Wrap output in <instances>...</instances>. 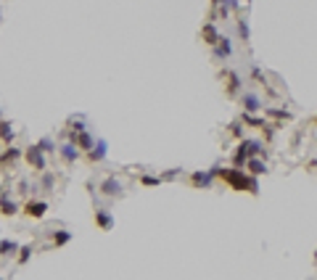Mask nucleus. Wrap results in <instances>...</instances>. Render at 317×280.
<instances>
[{"label": "nucleus", "mask_w": 317, "mask_h": 280, "mask_svg": "<svg viewBox=\"0 0 317 280\" xmlns=\"http://www.w3.org/2000/svg\"><path fill=\"white\" fill-rule=\"evenodd\" d=\"M106 156H108V143H106L104 138H98V140H96V146H92L90 151H88V162H92V164H100Z\"/></svg>", "instance_id": "6"}, {"label": "nucleus", "mask_w": 317, "mask_h": 280, "mask_svg": "<svg viewBox=\"0 0 317 280\" xmlns=\"http://www.w3.org/2000/svg\"><path fill=\"white\" fill-rule=\"evenodd\" d=\"M164 180L162 177H156V174H140V185L143 188H156V185H162Z\"/></svg>", "instance_id": "26"}, {"label": "nucleus", "mask_w": 317, "mask_h": 280, "mask_svg": "<svg viewBox=\"0 0 317 280\" xmlns=\"http://www.w3.org/2000/svg\"><path fill=\"white\" fill-rule=\"evenodd\" d=\"M240 106H244V111H248V114H256V111L264 108L262 98H259L256 92H240Z\"/></svg>", "instance_id": "5"}, {"label": "nucleus", "mask_w": 317, "mask_h": 280, "mask_svg": "<svg viewBox=\"0 0 317 280\" xmlns=\"http://www.w3.org/2000/svg\"><path fill=\"white\" fill-rule=\"evenodd\" d=\"M238 37L244 42L251 40V30H248V18H238Z\"/></svg>", "instance_id": "25"}, {"label": "nucleus", "mask_w": 317, "mask_h": 280, "mask_svg": "<svg viewBox=\"0 0 317 280\" xmlns=\"http://www.w3.org/2000/svg\"><path fill=\"white\" fill-rule=\"evenodd\" d=\"M251 77H254V80H264V74H262V69H259V64L251 66Z\"/></svg>", "instance_id": "30"}, {"label": "nucleus", "mask_w": 317, "mask_h": 280, "mask_svg": "<svg viewBox=\"0 0 317 280\" xmlns=\"http://www.w3.org/2000/svg\"><path fill=\"white\" fill-rule=\"evenodd\" d=\"M228 96H240V77L236 72H228Z\"/></svg>", "instance_id": "20"}, {"label": "nucleus", "mask_w": 317, "mask_h": 280, "mask_svg": "<svg viewBox=\"0 0 317 280\" xmlns=\"http://www.w3.org/2000/svg\"><path fill=\"white\" fill-rule=\"evenodd\" d=\"M74 143H77V148H80V151H90V148L92 146H96V138H92V132H90V130H85V132H77V138H74Z\"/></svg>", "instance_id": "15"}, {"label": "nucleus", "mask_w": 317, "mask_h": 280, "mask_svg": "<svg viewBox=\"0 0 317 280\" xmlns=\"http://www.w3.org/2000/svg\"><path fill=\"white\" fill-rule=\"evenodd\" d=\"M0 119H3V108H0Z\"/></svg>", "instance_id": "34"}, {"label": "nucleus", "mask_w": 317, "mask_h": 280, "mask_svg": "<svg viewBox=\"0 0 317 280\" xmlns=\"http://www.w3.org/2000/svg\"><path fill=\"white\" fill-rule=\"evenodd\" d=\"M230 132L236 135V138H240V140H244V130H240V124H232V127H230Z\"/></svg>", "instance_id": "31"}, {"label": "nucleus", "mask_w": 317, "mask_h": 280, "mask_svg": "<svg viewBox=\"0 0 317 280\" xmlns=\"http://www.w3.org/2000/svg\"><path fill=\"white\" fill-rule=\"evenodd\" d=\"M0 280H3V278H0Z\"/></svg>", "instance_id": "36"}, {"label": "nucleus", "mask_w": 317, "mask_h": 280, "mask_svg": "<svg viewBox=\"0 0 317 280\" xmlns=\"http://www.w3.org/2000/svg\"><path fill=\"white\" fill-rule=\"evenodd\" d=\"M214 174V180H220L222 182H228L232 190H240V193H251V196H256L259 193V177L254 174H248L246 170H238V166H232V170H225V166H212L209 170Z\"/></svg>", "instance_id": "1"}, {"label": "nucleus", "mask_w": 317, "mask_h": 280, "mask_svg": "<svg viewBox=\"0 0 317 280\" xmlns=\"http://www.w3.org/2000/svg\"><path fill=\"white\" fill-rule=\"evenodd\" d=\"M53 185H56V177H53L48 170H45V172H42V180H40V188H42V190H53Z\"/></svg>", "instance_id": "28"}, {"label": "nucleus", "mask_w": 317, "mask_h": 280, "mask_svg": "<svg viewBox=\"0 0 317 280\" xmlns=\"http://www.w3.org/2000/svg\"><path fill=\"white\" fill-rule=\"evenodd\" d=\"M220 37H222V34H220V30H217V24H214V22H206V24L201 26V40L206 42V45H212V48L217 45Z\"/></svg>", "instance_id": "12"}, {"label": "nucleus", "mask_w": 317, "mask_h": 280, "mask_svg": "<svg viewBox=\"0 0 317 280\" xmlns=\"http://www.w3.org/2000/svg\"><path fill=\"white\" fill-rule=\"evenodd\" d=\"M32 244H26V246H22V248H18V254H16V262L18 264H26V262H30V259H32Z\"/></svg>", "instance_id": "23"}, {"label": "nucleus", "mask_w": 317, "mask_h": 280, "mask_svg": "<svg viewBox=\"0 0 317 280\" xmlns=\"http://www.w3.org/2000/svg\"><path fill=\"white\" fill-rule=\"evenodd\" d=\"M244 170H246L248 174H254V177H262V174H267V172H270V166H267V162H264L262 156H251L248 162H246Z\"/></svg>", "instance_id": "9"}, {"label": "nucleus", "mask_w": 317, "mask_h": 280, "mask_svg": "<svg viewBox=\"0 0 317 280\" xmlns=\"http://www.w3.org/2000/svg\"><path fill=\"white\" fill-rule=\"evenodd\" d=\"M37 146H40V148H42L45 154H58V146H56V140H53L50 135L40 138V140H37Z\"/></svg>", "instance_id": "21"}, {"label": "nucleus", "mask_w": 317, "mask_h": 280, "mask_svg": "<svg viewBox=\"0 0 317 280\" xmlns=\"http://www.w3.org/2000/svg\"><path fill=\"white\" fill-rule=\"evenodd\" d=\"M246 3H254V0H246Z\"/></svg>", "instance_id": "35"}, {"label": "nucleus", "mask_w": 317, "mask_h": 280, "mask_svg": "<svg viewBox=\"0 0 317 280\" xmlns=\"http://www.w3.org/2000/svg\"><path fill=\"white\" fill-rule=\"evenodd\" d=\"M264 114L272 116V119H291V111H286V108H272V106H264Z\"/></svg>", "instance_id": "24"}, {"label": "nucleus", "mask_w": 317, "mask_h": 280, "mask_svg": "<svg viewBox=\"0 0 317 280\" xmlns=\"http://www.w3.org/2000/svg\"><path fill=\"white\" fill-rule=\"evenodd\" d=\"M72 238H74V232H69V230H56V232H50V244H53V248H61V246L72 244Z\"/></svg>", "instance_id": "16"}, {"label": "nucleus", "mask_w": 317, "mask_h": 280, "mask_svg": "<svg viewBox=\"0 0 317 280\" xmlns=\"http://www.w3.org/2000/svg\"><path fill=\"white\" fill-rule=\"evenodd\" d=\"M314 119H317V116H314Z\"/></svg>", "instance_id": "37"}, {"label": "nucleus", "mask_w": 317, "mask_h": 280, "mask_svg": "<svg viewBox=\"0 0 317 280\" xmlns=\"http://www.w3.org/2000/svg\"><path fill=\"white\" fill-rule=\"evenodd\" d=\"M18 212H22V209H18V204L11 198V193L0 196V214H3V217H16Z\"/></svg>", "instance_id": "13"}, {"label": "nucleus", "mask_w": 317, "mask_h": 280, "mask_svg": "<svg viewBox=\"0 0 317 280\" xmlns=\"http://www.w3.org/2000/svg\"><path fill=\"white\" fill-rule=\"evenodd\" d=\"M251 158V154H248V148L244 146V143H238V148H236V154H232V164L238 166V170H244L246 166V162Z\"/></svg>", "instance_id": "18"}, {"label": "nucleus", "mask_w": 317, "mask_h": 280, "mask_svg": "<svg viewBox=\"0 0 317 280\" xmlns=\"http://www.w3.org/2000/svg\"><path fill=\"white\" fill-rule=\"evenodd\" d=\"M100 196H106V198H119V196H124V185L122 180H116V174H108L104 182L98 185Z\"/></svg>", "instance_id": "3"}, {"label": "nucleus", "mask_w": 317, "mask_h": 280, "mask_svg": "<svg viewBox=\"0 0 317 280\" xmlns=\"http://www.w3.org/2000/svg\"><path fill=\"white\" fill-rule=\"evenodd\" d=\"M58 156H61L66 164H74V162H77V158L82 156V151L77 148V143H72V140H66L64 146H58Z\"/></svg>", "instance_id": "10"}, {"label": "nucleus", "mask_w": 317, "mask_h": 280, "mask_svg": "<svg viewBox=\"0 0 317 280\" xmlns=\"http://www.w3.org/2000/svg\"><path fill=\"white\" fill-rule=\"evenodd\" d=\"M222 3H228V0H212V8H220Z\"/></svg>", "instance_id": "32"}, {"label": "nucleus", "mask_w": 317, "mask_h": 280, "mask_svg": "<svg viewBox=\"0 0 317 280\" xmlns=\"http://www.w3.org/2000/svg\"><path fill=\"white\" fill-rule=\"evenodd\" d=\"M314 262H317V248H314Z\"/></svg>", "instance_id": "33"}, {"label": "nucleus", "mask_w": 317, "mask_h": 280, "mask_svg": "<svg viewBox=\"0 0 317 280\" xmlns=\"http://www.w3.org/2000/svg\"><path fill=\"white\" fill-rule=\"evenodd\" d=\"M18 246L16 240H11V238H0V256H16L18 254Z\"/></svg>", "instance_id": "19"}, {"label": "nucleus", "mask_w": 317, "mask_h": 280, "mask_svg": "<svg viewBox=\"0 0 317 280\" xmlns=\"http://www.w3.org/2000/svg\"><path fill=\"white\" fill-rule=\"evenodd\" d=\"M190 182L196 185V188H201V190H209L212 185H214V174L209 170H196L190 174Z\"/></svg>", "instance_id": "8"}, {"label": "nucleus", "mask_w": 317, "mask_h": 280, "mask_svg": "<svg viewBox=\"0 0 317 280\" xmlns=\"http://www.w3.org/2000/svg\"><path fill=\"white\" fill-rule=\"evenodd\" d=\"M212 53H214V58H217V61L230 58V56H232V42H230V37H220L217 45L212 48Z\"/></svg>", "instance_id": "11"}, {"label": "nucleus", "mask_w": 317, "mask_h": 280, "mask_svg": "<svg viewBox=\"0 0 317 280\" xmlns=\"http://www.w3.org/2000/svg\"><path fill=\"white\" fill-rule=\"evenodd\" d=\"M180 174H182V170H180V166H174V170H166V172H162L158 177H162V180H177Z\"/></svg>", "instance_id": "29"}, {"label": "nucleus", "mask_w": 317, "mask_h": 280, "mask_svg": "<svg viewBox=\"0 0 317 280\" xmlns=\"http://www.w3.org/2000/svg\"><path fill=\"white\" fill-rule=\"evenodd\" d=\"M24 162L30 164L32 172H45L48 170V154H45L37 143L30 146V148H24Z\"/></svg>", "instance_id": "2"}, {"label": "nucleus", "mask_w": 317, "mask_h": 280, "mask_svg": "<svg viewBox=\"0 0 317 280\" xmlns=\"http://www.w3.org/2000/svg\"><path fill=\"white\" fill-rule=\"evenodd\" d=\"M18 158H24V151H22V148L8 146V148H3V151H0V166L14 164V162H18Z\"/></svg>", "instance_id": "14"}, {"label": "nucleus", "mask_w": 317, "mask_h": 280, "mask_svg": "<svg viewBox=\"0 0 317 280\" xmlns=\"http://www.w3.org/2000/svg\"><path fill=\"white\" fill-rule=\"evenodd\" d=\"M69 130H72L74 135H77V132H85V130H88V127H85V119H82V116H72V119H69Z\"/></svg>", "instance_id": "27"}, {"label": "nucleus", "mask_w": 317, "mask_h": 280, "mask_svg": "<svg viewBox=\"0 0 317 280\" xmlns=\"http://www.w3.org/2000/svg\"><path fill=\"white\" fill-rule=\"evenodd\" d=\"M45 212H48V201L32 198V201L24 204V214H26V217H32V220H42Z\"/></svg>", "instance_id": "4"}, {"label": "nucleus", "mask_w": 317, "mask_h": 280, "mask_svg": "<svg viewBox=\"0 0 317 280\" xmlns=\"http://www.w3.org/2000/svg\"><path fill=\"white\" fill-rule=\"evenodd\" d=\"M96 228H100L104 232H108V230H114V225H116V220H114V214H111L108 209H96Z\"/></svg>", "instance_id": "7"}, {"label": "nucleus", "mask_w": 317, "mask_h": 280, "mask_svg": "<svg viewBox=\"0 0 317 280\" xmlns=\"http://www.w3.org/2000/svg\"><path fill=\"white\" fill-rule=\"evenodd\" d=\"M244 124H248V127H259V130L270 127L264 119H259V116H254V114H248V111H244Z\"/></svg>", "instance_id": "22"}, {"label": "nucleus", "mask_w": 317, "mask_h": 280, "mask_svg": "<svg viewBox=\"0 0 317 280\" xmlns=\"http://www.w3.org/2000/svg\"><path fill=\"white\" fill-rule=\"evenodd\" d=\"M0 140H3L6 146H11L16 140V130H14L11 122H6V119H0Z\"/></svg>", "instance_id": "17"}]
</instances>
